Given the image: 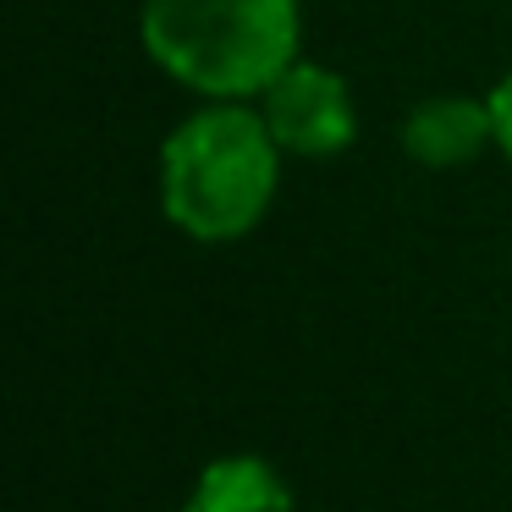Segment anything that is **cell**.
<instances>
[{"label":"cell","mask_w":512,"mask_h":512,"mask_svg":"<svg viewBox=\"0 0 512 512\" xmlns=\"http://www.w3.org/2000/svg\"><path fill=\"white\" fill-rule=\"evenodd\" d=\"M276 188V133L254 111H204L166 138L160 193L166 215L199 243L243 237Z\"/></svg>","instance_id":"cell-1"},{"label":"cell","mask_w":512,"mask_h":512,"mask_svg":"<svg viewBox=\"0 0 512 512\" xmlns=\"http://www.w3.org/2000/svg\"><path fill=\"white\" fill-rule=\"evenodd\" d=\"M144 45L204 94H254L298 56V0H149Z\"/></svg>","instance_id":"cell-2"},{"label":"cell","mask_w":512,"mask_h":512,"mask_svg":"<svg viewBox=\"0 0 512 512\" xmlns=\"http://www.w3.org/2000/svg\"><path fill=\"white\" fill-rule=\"evenodd\" d=\"M265 122L281 149L292 155H336L353 144V100L347 83L325 67L292 61L265 89Z\"/></svg>","instance_id":"cell-3"},{"label":"cell","mask_w":512,"mask_h":512,"mask_svg":"<svg viewBox=\"0 0 512 512\" xmlns=\"http://www.w3.org/2000/svg\"><path fill=\"white\" fill-rule=\"evenodd\" d=\"M485 138H496L490 122V100H463V94H446V100H424L419 111L402 127V144L419 166H463L485 149Z\"/></svg>","instance_id":"cell-4"},{"label":"cell","mask_w":512,"mask_h":512,"mask_svg":"<svg viewBox=\"0 0 512 512\" xmlns=\"http://www.w3.org/2000/svg\"><path fill=\"white\" fill-rule=\"evenodd\" d=\"M182 512H292L281 474L259 457H221L199 474Z\"/></svg>","instance_id":"cell-5"},{"label":"cell","mask_w":512,"mask_h":512,"mask_svg":"<svg viewBox=\"0 0 512 512\" xmlns=\"http://www.w3.org/2000/svg\"><path fill=\"white\" fill-rule=\"evenodd\" d=\"M490 122H496V144L512 160V78H501L496 94H490Z\"/></svg>","instance_id":"cell-6"}]
</instances>
